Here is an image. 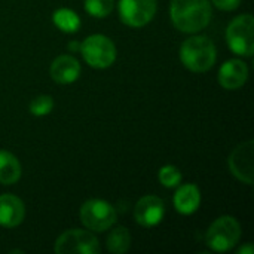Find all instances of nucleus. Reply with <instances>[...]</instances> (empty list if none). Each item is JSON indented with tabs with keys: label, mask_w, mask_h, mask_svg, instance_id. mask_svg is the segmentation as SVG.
<instances>
[{
	"label": "nucleus",
	"mask_w": 254,
	"mask_h": 254,
	"mask_svg": "<svg viewBox=\"0 0 254 254\" xmlns=\"http://www.w3.org/2000/svg\"><path fill=\"white\" fill-rule=\"evenodd\" d=\"M170 15L179 31L192 34L210 24L213 9L208 0H171Z\"/></svg>",
	"instance_id": "obj_1"
},
{
	"label": "nucleus",
	"mask_w": 254,
	"mask_h": 254,
	"mask_svg": "<svg viewBox=\"0 0 254 254\" xmlns=\"http://www.w3.org/2000/svg\"><path fill=\"white\" fill-rule=\"evenodd\" d=\"M180 61L195 73L210 70L216 63V46L207 36H192L180 46Z\"/></svg>",
	"instance_id": "obj_2"
},
{
	"label": "nucleus",
	"mask_w": 254,
	"mask_h": 254,
	"mask_svg": "<svg viewBox=\"0 0 254 254\" xmlns=\"http://www.w3.org/2000/svg\"><path fill=\"white\" fill-rule=\"evenodd\" d=\"M241 238V226L232 216H222L208 228L205 234V244L210 250L217 253L229 252L238 244Z\"/></svg>",
	"instance_id": "obj_3"
},
{
	"label": "nucleus",
	"mask_w": 254,
	"mask_h": 254,
	"mask_svg": "<svg viewBox=\"0 0 254 254\" xmlns=\"http://www.w3.org/2000/svg\"><path fill=\"white\" fill-rule=\"evenodd\" d=\"M229 49L241 57H252L254 52V19L250 13L240 15L231 21L226 30Z\"/></svg>",
	"instance_id": "obj_4"
},
{
	"label": "nucleus",
	"mask_w": 254,
	"mask_h": 254,
	"mask_svg": "<svg viewBox=\"0 0 254 254\" xmlns=\"http://www.w3.org/2000/svg\"><path fill=\"white\" fill-rule=\"evenodd\" d=\"M83 60L94 68H107L116 60L115 43L103 34H92L80 43Z\"/></svg>",
	"instance_id": "obj_5"
},
{
	"label": "nucleus",
	"mask_w": 254,
	"mask_h": 254,
	"mask_svg": "<svg viewBox=\"0 0 254 254\" xmlns=\"http://www.w3.org/2000/svg\"><path fill=\"white\" fill-rule=\"evenodd\" d=\"M118 220L116 210L112 204L103 199H89L80 207V222L95 232H103L112 228Z\"/></svg>",
	"instance_id": "obj_6"
},
{
	"label": "nucleus",
	"mask_w": 254,
	"mask_h": 254,
	"mask_svg": "<svg viewBox=\"0 0 254 254\" xmlns=\"http://www.w3.org/2000/svg\"><path fill=\"white\" fill-rule=\"evenodd\" d=\"M98 252V240L83 229H70L61 234L55 243V253L58 254H97Z\"/></svg>",
	"instance_id": "obj_7"
},
{
	"label": "nucleus",
	"mask_w": 254,
	"mask_h": 254,
	"mask_svg": "<svg viewBox=\"0 0 254 254\" xmlns=\"http://www.w3.org/2000/svg\"><path fill=\"white\" fill-rule=\"evenodd\" d=\"M156 13V0H121L119 16L128 27H143L153 19Z\"/></svg>",
	"instance_id": "obj_8"
},
{
	"label": "nucleus",
	"mask_w": 254,
	"mask_h": 254,
	"mask_svg": "<svg viewBox=\"0 0 254 254\" xmlns=\"http://www.w3.org/2000/svg\"><path fill=\"white\" fill-rule=\"evenodd\" d=\"M231 173L243 183L253 185L254 143L252 140L237 146L229 156Z\"/></svg>",
	"instance_id": "obj_9"
},
{
	"label": "nucleus",
	"mask_w": 254,
	"mask_h": 254,
	"mask_svg": "<svg viewBox=\"0 0 254 254\" xmlns=\"http://www.w3.org/2000/svg\"><path fill=\"white\" fill-rule=\"evenodd\" d=\"M165 216V204L159 196L146 195L138 199L134 208V219L140 226L152 228L162 222Z\"/></svg>",
	"instance_id": "obj_10"
},
{
	"label": "nucleus",
	"mask_w": 254,
	"mask_h": 254,
	"mask_svg": "<svg viewBox=\"0 0 254 254\" xmlns=\"http://www.w3.org/2000/svg\"><path fill=\"white\" fill-rule=\"evenodd\" d=\"M249 79V67L241 60H228L219 70V83L229 91L240 89Z\"/></svg>",
	"instance_id": "obj_11"
},
{
	"label": "nucleus",
	"mask_w": 254,
	"mask_h": 254,
	"mask_svg": "<svg viewBox=\"0 0 254 254\" xmlns=\"http://www.w3.org/2000/svg\"><path fill=\"white\" fill-rule=\"evenodd\" d=\"M80 64L79 61L71 57V55H60L57 57L49 68V74L52 77L54 82L61 83V85H67V83H73L74 80L79 79L80 76Z\"/></svg>",
	"instance_id": "obj_12"
},
{
	"label": "nucleus",
	"mask_w": 254,
	"mask_h": 254,
	"mask_svg": "<svg viewBox=\"0 0 254 254\" xmlns=\"http://www.w3.org/2000/svg\"><path fill=\"white\" fill-rule=\"evenodd\" d=\"M25 216V207L22 201L12 195H0V226L3 228H16L22 223Z\"/></svg>",
	"instance_id": "obj_13"
},
{
	"label": "nucleus",
	"mask_w": 254,
	"mask_h": 254,
	"mask_svg": "<svg viewBox=\"0 0 254 254\" xmlns=\"http://www.w3.org/2000/svg\"><path fill=\"white\" fill-rule=\"evenodd\" d=\"M201 204V192L198 186L188 183L177 189L174 195V207L180 214H192L199 208Z\"/></svg>",
	"instance_id": "obj_14"
},
{
	"label": "nucleus",
	"mask_w": 254,
	"mask_h": 254,
	"mask_svg": "<svg viewBox=\"0 0 254 254\" xmlns=\"http://www.w3.org/2000/svg\"><path fill=\"white\" fill-rule=\"evenodd\" d=\"M21 179V164L15 155L0 150V183L10 186Z\"/></svg>",
	"instance_id": "obj_15"
},
{
	"label": "nucleus",
	"mask_w": 254,
	"mask_h": 254,
	"mask_svg": "<svg viewBox=\"0 0 254 254\" xmlns=\"http://www.w3.org/2000/svg\"><path fill=\"white\" fill-rule=\"evenodd\" d=\"M52 21L64 33H76L82 25L79 15L74 10L67 9V7L57 9L52 15Z\"/></svg>",
	"instance_id": "obj_16"
},
{
	"label": "nucleus",
	"mask_w": 254,
	"mask_h": 254,
	"mask_svg": "<svg viewBox=\"0 0 254 254\" xmlns=\"http://www.w3.org/2000/svg\"><path fill=\"white\" fill-rule=\"evenodd\" d=\"M131 247V234L127 228L121 226L113 229L107 237V250L113 254L127 253Z\"/></svg>",
	"instance_id": "obj_17"
},
{
	"label": "nucleus",
	"mask_w": 254,
	"mask_h": 254,
	"mask_svg": "<svg viewBox=\"0 0 254 254\" xmlns=\"http://www.w3.org/2000/svg\"><path fill=\"white\" fill-rule=\"evenodd\" d=\"M113 6V0H85V10L95 18H106Z\"/></svg>",
	"instance_id": "obj_18"
},
{
	"label": "nucleus",
	"mask_w": 254,
	"mask_h": 254,
	"mask_svg": "<svg viewBox=\"0 0 254 254\" xmlns=\"http://www.w3.org/2000/svg\"><path fill=\"white\" fill-rule=\"evenodd\" d=\"M30 113L34 116H46L54 109V98L51 95H37L30 103Z\"/></svg>",
	"instance_id": "obj_19"
},
{
	"label": "nucleus",
	"mask_w": 254,
	"mask_h": 254,
	"mask_svg": "<svg viewBox=\"0 0 254 254\" xmlns=\"http://www.w3.org/2000/svg\"><path fill=\"white\" fill-rule=\"evenodd\" d=\"M159 182L165 186V188H176L180 185L182 182V173L177 167L174 165H165L159 170Z\"/></svg>",
	"instance_id": "obj_20"
},
{
	"label": "nucleus",
	"mask_w": 254,
	"mask_h": 254,
	"mask_svg": "<svg viewBox=\"0 0 254 254\" xmlns=\"http://www.w3.org/2000/svg\"><path fill=\"white\" fill-rule=\"evenodd\" d=\"M241 0H213V4L220 10H235Z\"/></svg>",
	"instance_id": "obj_21"
},
{
	"label": "nucleus",
	"mask_w": 254,
	"mask_h": 254,
	"mask_svg": "<svg viewBox=\"0 0 254 254\" xmlns=\"http://www.w3.org/2000/svg\"><path fill=\"white\" fill-rule=\"evenodd\" d=\"M254 253V247L252 244H247V246H244V247H241L240 250H238V254H253Z\"/></svg>",
	"instance_id": "obj_22"
},
{
	"label": "nucleus",
	"mask_w": 254,
	"mask_h": 254,
	"mask_svg": "<svg viewBox=\"0 0 254 254\" xmlns=\"http://www.w3.org/2000/svg\"><path fill=\"white\" fill-rule=\"evenodd\" d=\"M68 49H70V51H80V43H77V42H70V43H68Z\"/></svg>",
	"instance_id": "obj_23"
}]
</instances>
